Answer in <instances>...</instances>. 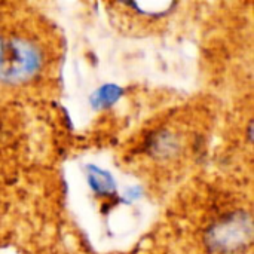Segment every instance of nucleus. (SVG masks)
I'll return each mask as SVG.
<instances>
[{"label": "nucleus", "mask_w": 254, "mask_h": 254, "mask_svg": "<svg viewBox=\"0 0 254 254\" xmlns=\"http://www.w3.org/2000/svg\"><path fill=\"white\" fill-rule=\"evenodd\" d=\"M252 237V216L241 208L226 210L208 223L204 246L210 254H241L250 249Z\"/></svg>", "instance_id": "f03ea898"}, {"label": "nucleus", "mask_w": 254, "mask_h": 254, "mask_svg": "<svg viewBox=\"0 0 254 254\" xmlns=\"http://www.w3.org/2000/svg\"><path fill=\"white\" fill-rule=\"evenodd\" d=\"M186 138L182 131H177L168 125L150 131L144 141L146 156L161 164L177 161L186 150Z\"/></svg>", "instance_id": "7ed1b4c3"}, {"label": "nucleus", "mask_w": 254, "mask_h": 254, "mask_svg": "<svg viewBox=\"0 0 254 254\" xmlns=\"http://www.w3.org/2000/svg\"><path fill=\"white\" fill-rule=\"evenodd\" d=\"M3 39H4V34L0 31V58H1V52H3Z\"/></svg>", "instance_id": "423d86ee"}, {"label": "nucleus", "mask_w": 254, "mask_h": 254, "mask_svg": "<svg viewBox=\"0 0 254 254\" xmlns=\"http://www.w3.org/2000/svg\"><path fill=\"white\" fill-rule=\"evenodd\" d=\"M122 89L116 85H104L101 86L92 97V106L94 107H109L116 103V100L121 97Z\"/></svg>", "instance_id": "39448f33"}, {"label": "nucleus", "mask_w": 254, "mask_h": 254, "mask_svg": "<svg viewBox=\"0 0 254 254\" xmlns=\"http://www.w3.org/2000/svg\"><path fill=\"white\" fill-rule=\"evenodd\" d=\"M0 132H1V129H0Z\"/></svg>", "instance_id": "0eeeda50"}, {"label": "nucleus", "mask_w": 254, "mask_h": 254, "mask_svg": "<svg viewBox=\"0 0 254 254\" xmlns=\"http://www.w3.org/2000/svg\"><path fill=\"white\" fill-rule=\"evenodd\" d=\"M51 52L43 39L33 30L19 28L3 39L0 58V85L21 88L40 77L49 64Z\"/></svg>", "instance_id": "f257e3e1"}, {"label": "nucleus", "mask_w": 254, "mask_h": 254, "mask_svg": "<svg viewBox=\"0 0 254 254\" xmlns=\"http://www.w3.org/2000/svg\"><path fill=\"white\" fill-rule=\"evenodd\" d=\"M88 182H89L91 188L100 195H113L116 190V185H115L113 177L107 171L98 170L95 167H89Z\"/></svg>", "instance_id": "20e7f679"}]
</instances>
